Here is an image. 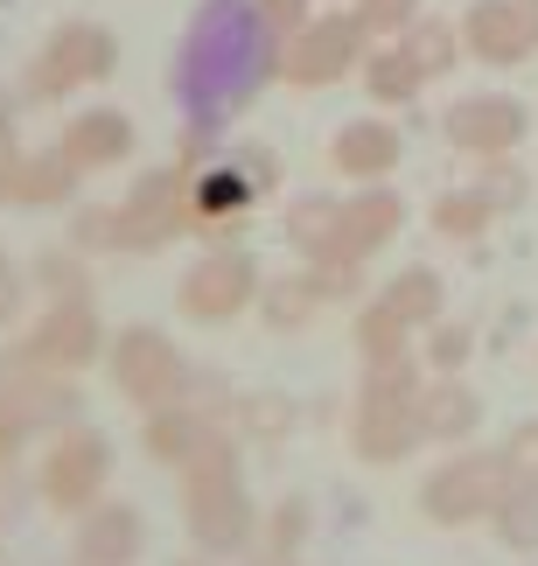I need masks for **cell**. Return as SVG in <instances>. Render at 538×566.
Returning a JSON list of instances; mask_svg holds the SVG:
<instances>
[{
  "instance_id": "25",
  "label": "cell",
  "mask_w": 538,
  "mask_h": 566,
  "mask_svg": "<svg viewBox=\"0 0 538 566\" xmlns=\"http://www.w3.org/2000/svg\"><path fill=\"white\" fill-rule=\"evenodd\" d=\"M294 427H300V406L287 391H239V399H231V433H239L245 448H279Z\"/></svg>"
},
{
  "instance_id": "23",
  "label": "cell",
  "mask_w": 538,
  "mask_h": 566,
  "mask_svg": "<svg viewBox=\"0 0 538 566\" xmlns=\"http://www.w3.org/2000/svg\"><path fill=\"white\" fill-rule=\"evenodd\" d=\"M321 315H329V301H321L308 259H300L294 273H273L266 287H260V322H266V336H308Z\"/></svg>"
},
{
  "instance_id": "16",
  "label": "cell",
  "mask_w": 538,
  "mask_h": 566,
  "mask_svg": "<svg viewBox=\"0 0 538 566\" xmlns=\"http://www.w3.org/2000/svg\"><path fill=\"white\" fill-rule=\"evenodd\" d=\"M525 134H531V105L510 98V92H462V98L441 113V140L455 147V155H468V161L510 155Z\"/></svg>"
},
{
  "instance_id": "26",
  "label": "cell",
  "mask_w": 538,
  "mask_h": 566,
  "mask_svg": "<svg viewBox=\"0 0 538 566\" xmlns=\"http://www.w3.org/2000/svg\"><path fill=\"white\" fill-rule=\"evenodd\" d=\"M371 301H378V308H392V315L405 322V329H434L447 294H441V273H434V266H405V273L384 280V287H378Z\"/></svg>"
},
{
  "instance_id": "45",
  "label": "cell",
  "mask_w": 538,
  "mask_h": 566,
  "mask_svg": "<svg viewBox=\"0 0 538 566\" xmlns=\"http://www.w3.org/2000/svg\"><path fill=\"white\" fill-rule=\"evenodd\" d=\"M168 566H210V559H203V553H197V559H168Z\"/></svg>"
},
{
  "instance_id": "8",
  "label": "cell",
  "mask_w": 538,
  "mask_h": 566,
  "mask_svg": "<svg viewBox=\"0 0 538 566\" xmlns=\"http://www.w3.org/2000/svg\"><path fill=\"white\" fill-rule=\"evenodd\" d=\"M105 315H98V301L92 294H77V301H50L35 322H29V336L8 343V357H0V371H56V378H77V371H92V364H105Z\"/></svg>"
},
{
  "instance_id": "10",
  "label": "cell",
  "mask_w": 538,
  "mask_h": 566,
  "mask_svg": "<svg viewBox=\"0 0 538 566\" xmlns=\"http://www.w3.org/2000/svg\"><path fill=\"white\" fill-rule=\"evenodd\" d=\"M113 71H119V35L105 29V21H63V29L42 35L21 92L35 105H56V98H77V92H92V84H105Z\"/></svg>"
},
{
  "instance_id": "33",
  "label": "cell",
  "mask_w": 538,
  "mask_h": 566,
  "mask_svg": "<svg viewBox=\"0 0 538 566\" xmlns=\"http://www.w3.org/2000/svg\"><path fill=\"white\" fill-rule=\"evenodd\" d=\"M468 357H476V329L468 322H434V329H420V364L434 378H447V371H468Z\"/></svg>"
},
{
  "instance_id": "29",
  "label": "cell",
  "mask_w": 538,
  "mask_h": 566,
  "mask_svg": "<svg viewBox=\"0 0 538 566\" xmlns=\"http://www.w3.org/2000/svg\"><path fill=\"white\" fill-rule=\"evenodd\" d=\"M399 42H405V56H413L426 77L455 71V63L468 56V50H462V29H455V21H441V14H420V21H413V29H405Z\"/></svg>"
},
{
  "instance_id": "31",
  "label": "cell",
  "mask_w": 538,
  "mask_h": 566,
  "mask_svg": "<svg viewBox=\"0 0 538 566\" xmlns=\"http://www.w3.org/2000/svg\"><path fill=\"white\" fill-rule=\"evenodd\" d=\"M29 287H42L50 301H77V294H92V266H84V252L77 245H42L35 252V266H29Z\"/></svg>"
},
{
  "instance_id": "39",
  "label": "cell",
  "mask_w": 538,
  "mask_h": 566,
  "mask_svg": "<svg viewBox=\"0 0 538 566\" xmlns=\"http://www.w3.org/2000/svg\"><path fill=\"white\" fill-rule=\"evenodd\" d=\"M260 14H266V29L287 42V35H300L315 21V0H260Z\"/></svg>"
},
{
  "instance_id": "5",
  "label": "cell",
  "mask_w": 538,
  "mask_h": 566,
  "mask_svg": "<svg viewBox=\"0 0 538 566\" xmlns=\"http://www.w3.org/2000/svg\"><path fill=\"white\" fill-rule=\"evenodd\" d=\"M518 483V469H510V454L504 448H455L441 469H426L420 475V517L426 525H441V532H468V525H489V511L504 504V490Z\"/></svg>"
},
{
  "instance_id": "46",
  "label": "cell",
  "mask_w": 538,
  "mask_h": 566,
  "mask_svg": "<svg viewBox=\"0 0 538 566\" xmlns=\"http://www.w3.org/2000/svg\"><path fill=\"white\" fill-rule=\"evenodd\" d=\"M531 8H538V0H531Z\"/></svg>"
},
{
  "instance_id": "20",
  "label": "cell",
  "mask_w": 538,
  "mask_h": 566,
  "mask_svg": "<svg viewBox=\"0 0 538 566\" xmlns=\"http://www.w3.org/2000/svg\"><path fill=\"white\" fill-rule=\"evenodd\" d=\"M77 182H84V168L63 155V147H21V155L0 168V203L56 210V203H77Z\"/></svg>"
},
{
  "instance_id": "34",
  "label": "cell",
  "mask_w": 538,
  "mask_h": 566,
  "mask_svg": "<svg viewBox=\"0 0 538 566\" xmlns=\"http://www.w3.org/2000/svg\"><path fill=\"white\" fill-rule=\"evenodd\" d=\"M468 182H476V189L489 196V203H497V217H510V210H525V196H531V182H525V168L510 161V155H483V161H476V176H468Z\"/></svg>"
},
{
  "instance_id": "17",
  "label": "cell",
  "mask_w": 538,
  "mask_h": 566,
  "mask_svg": "<svg viewBox=\"0 0 538 566\" xmlns=\"http://www.w3.org/2000/svg\"><path fill=\"white\" fill-rule=\"evenodd\" d=\"M462 50L489 71H518L538 56V8L531 0H476L462 14Z\"/></svg>"
},
{
  "instance_id": "40",
  "label": "cell",
  "mask_w": 538,
  "mask_h": 566,
  "mask_svg": "<svg viewBox=\"0 0 538 566\" xmlns=\"http://www.w3.org/2000/svg\"><path fill=\"white\" fill-rule=\"evenodd\" d=\"M21 308H29V273H14L8 259H0V329H14Z\"/></svg>"
},
{
  "instance_id": "43",
  "label": "cell",
  "mask_w": 538,
  "mask_h": 566,
  "mask_svg": "<svg viewBox=\"0 0 538 566\" xmlns=\"http://www.w3.org/2000/svg\"><path fill=\"white\" fill-rule=\"evenodd\" d=\"M245 566H300V553H294V546H273V538H260V546L245 553Z\"/></svg>"
},
{
  "instance_id": "41",
  "label": "cell",
  "mask_w": 538,
  "mask_h": 566,
  "mask_svg": "<svg viewBox=\"0 0 538 566\" xmlns=\"http://www.w3.org/2000/svg\"><path fill=\"white\" fill-rule=\"evenodd\" d=\"M504 454H510V469H518V475H531V483H538V420H525L518 433H510Z\"/></svg>"
},
{
  "instance_id": "42",
  "label": "cell",
  "mask_w": 538,
  "mask_h": 566,
  "mask_svg": "<svg viewBox=\"0 0 538 566\" xmlns=\"http://www.w3.org/2000/svg\"><path fill=\"white\" fill-rule=\"evenodd\" d=\"M29 490H35V483H21V475H14L8 462H0V525H14V517L29 511V504H21V496H29Z\"/></svg>"
},
{
  "instance_id": "22",
  "label": "cell",
  "mask_w": 538,
  "mask_h": 566,
  "mask_svg": "<svg viewBox=\"0 0 538 566\" xmlns=\"http://www.w3.org/2000/svg\"><path fill=\"white\" fill-rule=\"evenodd\" d=\"M483 391L468 385L462 371H447V378H434L426 371V385H420V433H426V448H468L483 433Z\"/></svg>"
},
{
  "instance_id": "36",
  "label": "cell",
  "mask_w": 538,
  "mask_h": 566,
  "mask_svg": "<svg viewBox=\"0 0 538 566\" xmlns=\"http://www.w3.org/2000/svg\"><path fill=\"white\" fill-rule=\"evenodd\" d=\"M71 245L92 259V252H119V210L113 203H77L71 210Z\"/></svg>"
},
{
  "instance_id": "7",
  "label": "cell",
  "mask_w": 538,
  "mask_h": 566,
  "mask_svg": "<svg viewBox=\"0 0 538 566\" xmlns=\"http://www.w3.org/2000/svg\"><path fill=\"white\" fill-rule=\"evenodd\" d=\"M105 378H113V391L134 412H155V406L189 399L197 364H189L182 343L161 336L155 322H126V329H113V343H105Z\"/></svg>"
},
{
  "instance_id": "6",
  "label": "cell",
  "mask_w": 538,
  "mask_h": 566,
  "mask_svg": "<svg viewBox=\"0 0 538 566\" xmlns=\"http://www.w3.org/2000/svg\"><path fill=\"white\" fill-rule=\"evenodd\" d=\"M119 252L126 259H147L161 245H176V238H189V217H197V161L176 155L161 168H140L134 189L119 196Z\"/></svg>"
},
{
  "instance_id": "44",
  "label": "cell",
  "mask_w": 538,
  "mask_h": 566,
  "mask_svg": "<svg viewBox=\"0 0 538 566\" xmlns=\"http://www.w3.org/2000/svg\"><path fill=\"white\" fill-rule=\"evenodd\" d=\"M21 155V140H14V113H8V105H0V168H8Z\"/></svg>"
},
{
  "instance_id": "19",
  "label": "cell",
  "mask_w": 538,
  "mask_h": 566,
  "mask_svg": "<svg viewBox=\"0 0 538 566\" xmlns=\"http://www.w3.org/2000/svg\"><path fill=\"white\" fill-rule=\"evenodd\" d=\"M56 147L84 168V176H98V168H126V161H134L140 126H134V113H119V105H84V113L63 119Z\"/></svg>"
},
{
  "instance_id": "21",
  "label": "cell",
  "mask_w": 538,
  "mask_h": 566,
  "mask_svg": "<svg viewBox=\"0 0 538 566\" xmlns=\"http://www.w3.org/2000/svg\"><path fill=\"white\" fill-rule=\"evenodd\" d=\"M405 161V140L392 119L363 113V119H342L329 134V168L342 182H392V168Z\"/></svg>"
},
{
  "instance_id": "27",
  "label": "cell",
  "mask_w": 538,
  "mask_h": 566,
  "mask_svg": "<svg viewBox=\"0 0 538 566\" xmlns=\"http://www.w3.org/2000/svg\"><path fill=\"white\" fill-rule=\"evenodd\" d=\"M350 343H357V357H363V364H399V357H420V329H405V322H399L392 308H378V301H363V308H357Z\"/></svg>"
},
{
  "instance_id": "18",
  "label": "cell",
  "mask_w": 538,
  "mask_h": 566,
  "mask_svg": "<svg viewBox=\"0 0 538 566\" xmlns=\"http://www.w3.org/2000/svg\"><path fill=\"white\" fill-rule=\"evenodd\" d=\"M147 546H155L147 511L119 504V496H98V504L77 517V532H71V566H140Z\"/></svg>"
},
{
  "instance_id": "3",
  "label": "cell",
  "mask_w": 538,
  "mask_h": 566,
  "mask_svg": "<svg viewBox=\"0 0 538 566\" xmlns=\"http://www.w3.org/2000/svg\"><path fill=\"white\" fill-rule=\"evenodd\" d=\"M420 385L426 364L399 357V364H363V385L350 399V454L363 469H399L426 448L420 433Z\"/></svg>"
},
{
  "instance_id": "24",
  "label": "cell",
  "mask_w": 538,
  "mask_h": 566,
  "mask_svg": "<svg viewBox=\"0 0 538 566\" xmlns=\"http://www.w3.org/2000/svg\"><path fill=\"white\" fill-rule=\"evenodd\" d=\"M357 77H363V92H371V105H384V113L413 105L426 84H434L413 56H405V42H371V56L357 63Z\"/></svg>"
},
{
  "instance_id": "28",
  "label": "cell",
  "mask_w": 538,
  "mask_h": 566,
  "mask_svg": "<svg viewBox=\"0 0 538 566\" xmlns=\"http://www.w3.org/2000/svg\"><path fill=\"white\" fill-rule=\"evenodd\" d=\"M426 224H434L441 238H455V245H468V238H483L489 224H497V203H489L476 182H462V189H441V196H434Z\"/></svg>"
},
{
  "instance_id": "12",
  "label": "cell",
  "mask_w": 538,
  "mask_h": 566,
  "mask_svg": "<svg viewBox=\"0 0 538 566\" xmlns=\"http://www.w3.org/2000/svg\"><path fill=\"white\" fill-rule=\"evenodd\" d=\"M140 448H147V462H155V469H168V475H189V469L218 462V454L245 448V441L231 433V412H224V406L176 399V406H155V412H140Z\"/></svg>"
},
{
  "instance_id": "2",
  "label": "cell",
  "mask_w": 538,
  "mask_h": 566,
  "mask_svg": "<svg viewBox=\"0 0 538 566\" xmlns=\"http://www.w3.org/2000/svg\"><path fill=\"white\" fill-rule=\"evenodd\" d=\"M182 483V532L203 559H245L266 532V504L245 483V448L218 454V462L176 475Z\"/></svg>"
},
{
  "instance_id": "38",
  "label": "cell",
  "mask_w": 538,
  "mask_h": 566,
  "mask_svg": "<svg viewBox=\"0 0 538 566\" xmlns=\"http://www.w3.org/2000/svg\"><path fill=\"white\" fill-rule=\"evenodd\" d=\"M315 287L329 308H342V301H363V266H350V259H308Z\"/></svg>"
},
{
  "instance_id": "1",
  "label": "cell",
  "mask_w": 538,
  "mask_h": 566,
  "mask_svg": "<svg viewBox=\"0 0 538 566\" xmlns=\"http://www.w3.org/2000/svg\"><path fill=\"white\" fill-rule=\"evenodd\" d=\"M279 77V35L266 29L260 0H203L168 63V92L182 113V155L203 161L231 119H245L260 92Z\"/></svg>"
},
{
  "instance_id": "32",
  "label": "cell",
  "mask_w": 538,
  "mask_h": 566,
  "mask_svg": "<svg viewBox=\"0 0 538 566\" xmlns=\"http://www.w3.org/2000/svg\"><path fill=\"white\" fill-rule=\"evenodd\" d=\"M329 224H336V196L315 189V196H294L287 203V245L300 259H321V245H329Z\"/></svg>"
},
{
  "instance_id": "14",
  "label": "cell",
  "mask_w": 538,
  "mask_h": 566,
  "mask_svg": "<svg viewBox=\"0 0 538 566\" xmlns=\"http://www.w3.org/2000/svg\"><path fill=\"white\" fill-rule=\"evenodd\" d=\"M363 56H371V35H363V21L350 8L315 14L300 35L279 42V84H294V92H329V84L357 77Z\"/></svg>"
},
{
  "instance_id": "35",
  "label": "cell",
  "mask_w": 538,
  "mask_h": 566,
  "mask_svg": "<svg viewBox=\"0 0 538 566\" xmlns=\"http://www.w3.org/2000/svg\"><path fill=\"white\" fill-rule=\"evenodd\" d=\"M350 14L363 21V35H371V42H399L426 8H420V0H350Z\"/></svg>"
},
{
  "instance_id": "30",
  "label": "cell",
  "mask_w": 538,
  "mask_h": 566,
  "mask_svg": "<svg viewBox=\"0 0 538 566\" xmlns=\"http://www.w3.org/2000/svg\"><path fill=\"white\" fill-rule=\"evenodd\" d=\"M489 525H497V538L510 553H538V483L531 475H518V483L504 490V504L489 511Z\"/></svg>"
},
{
  "instance_id": "37",
  "label": "cell",
  "mask_w": 538,
  "mask_h": 566,
  "mask_svg": "<svg viewBox=\"0 0 538 566\" xmlns=\"http://www.w3.org/2000/svg\"><path fill=\"white\" fill-rule=\"evenodd\" d=\"M308 532H315V504L308 496H279V504L266 511V532L260 538H273V546H308Z\"/></svg>"
},
{
  "instance_id": "4",
  "label": "cell",
  "mask_w": 538,
  "mask_h": 566,
  "mask_svg": "<svg viewBox=\"0 0 538 566\" xmlns=\"http://www.w3.org/2000/svg\"><path fill=\"white\" fill-rule=\"evenodd\" d=\"M273 189H279L273 147H231V155L197 161V217H189V238H203V245H239Z\"/></svg>"
},
{
  "instance_id": "9",
  "label": "cell",
  "mask_w": 538,
  "mask_h": 566,
  "mask_svg": "<svg viewBox=\"0 0 538 566\" xmlns=\"http://www.w3.org/2000/svg\"><path fill=\"white\" fill-rule=\"evenodd\" d=\"M113 433L92 427V420H71L50 433V448H42L35 462V496L50 504L56 517H84L105 496V483H113Z\"/></svg>"
},
{
  "instance_id": "15",
  "label": "cell",
  "mask_w": 538,
  "mask_h": 566,
  "mask_svg": "<svg viewBox=\"0 0 538 566\" xmlns=\"http://www.w3.org/2000/svg\"><path fill=\"white\" fill-rule=\"evenodd\" d=\"M405 231V196L392 182H357L350 196H336V224L321 259H350V266H371V259Z\"/></svg>"
},
{
  "instance_id": "11",
  "label": "cell",
  "mask_w": 538,
  "mask_h": 566,
  "mask_svg": "<svg viewBox=\"0 0 538 566\" xmlns=\"http://www.w3.org/2000/svg\"><path fill=\"white\" fill-rule=\"evenodd\" d=\"M260 287H266V273L245 245H203L189 259V273L176 280V308L197 329H224V322L260 308Z\"/></svg>"
},
{
  "instance_id": "13",
  "label": "cell",
  "mask_w": 538,
  "mask_h": 566,
  "mask_svg": "<svg viewBox=\"0 0 538 566\" xmlns=\"http://www.w3.org/2000/svg\"><path fill=\"white\" fill-rule=\"evenodd\" d=\"M84 420V391L77 378L56 371H0V462H14L21 448L50 441L56 427Z\"/></svg>"
}]
</instances>
